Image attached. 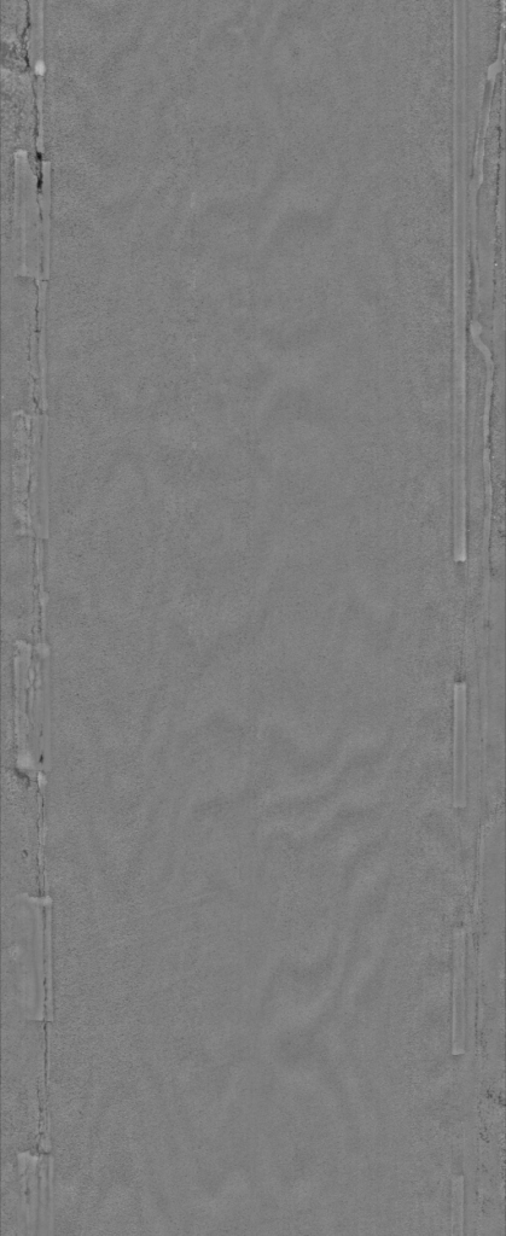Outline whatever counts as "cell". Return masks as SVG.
Wrapping results in <instances>:
<instances>
[{
  "instance_id": "cell-3",
  "label": "cell",
  "mask_w": 506,
  "mask_h": 1236,
  "mask_svg": "<svg viewBox=\"0 0 506 1236\" xmlns=\"http://www.w3.org/2000/svg\"><path fill=\"white\" fill-rule=\"evenodd\" d=\"M36 69H37V72H38V73H44V72H45V63H44L43 61H38V62L36 63Z\"/></svg>"
},
{
  "instance_id": "cell-1",
  "label": "cell",
  "mask_w": 506,
  "mask_h": 1236,
  "mask_svg": "<svg viewBox=\"0 0 506 1236\" xmlns=\"http://www.w3.org/2000/svg\"><path fill=\"white\" fill-rule=\"evenodd\" d=\"M467 768V687L455 686V722H453V794L455 808L468 804Z\"/></svg>"
},
{
  "instance_id": "cell-2",
  "label": "cell",
  "mask_w": 506,
  "mask_h": 1236,
  "mask_svg": "<svg viewBox=\"0 0 506 1236\" xmlns=\"http://www.w3.org/2000/svg\"><path fill=\"white\" fill-rule=\"evenodd\" d=\"M465 930L457 929L455 931V952H453V975H455V1017L456 1031L455 1043H453V1052L461 1054L464 1052L463 1046V1013H464V988H465Z\"/></svg>"
}]
</instances>
